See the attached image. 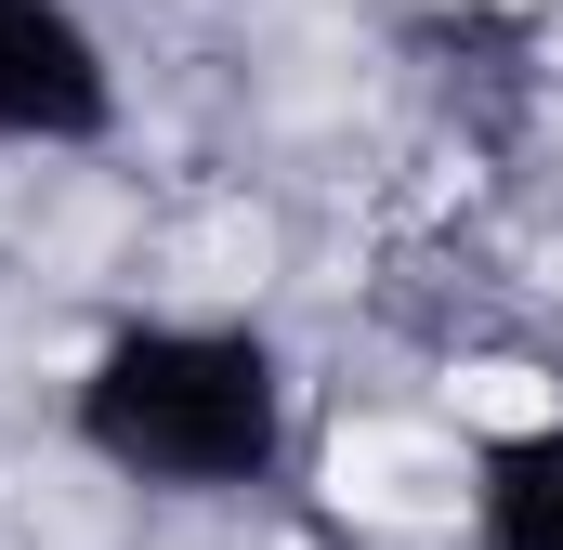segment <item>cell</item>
Returning a JSON list of instances; mask_svg holds the SVG:
<instances>
[{"label": "cell", "instance_id": "cell-1", "mask_svg": "<svg viewBox=\"0 0 563 550\" xmlns=\"http://www.w3.org/2000/svg\"><path fill=\"white\" fill-rule=\"evenodd\" d=\"M66 432L144 498H250L288 472V354L250 315H119L66 381Z\"/></svg>", "mask_w": 563, "mask_h": 550}, {"label": "cell", "instance_id": "cell-2", "mask_svg": "<svg viewBox=\"0 0 563 550\" xmlns=\"http://www.w3.org/2000/svg\"><path fill=\"white\" fill-rule=\"evenodd\" d=\"M119 66L79 0H0V144H106Z\"/></svg>", "mask_w": 563, "mask_h": 550}, {"label": "cell", "instance_id": "cell-3", "mask_svg": "<svg viewBox=\"0 0 563 550\" xmlns=\"http://www.w3.org/2000/svg\"><path fill=\"white\" fill-rule=\"evenodd\" d=\"M472 550H563V407L485 432V459H472Z\"/></svg>", "mask_w": 563, "mask_h": 550}]
</instances>
